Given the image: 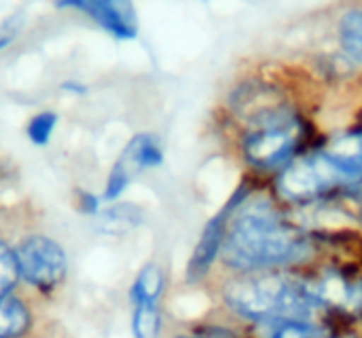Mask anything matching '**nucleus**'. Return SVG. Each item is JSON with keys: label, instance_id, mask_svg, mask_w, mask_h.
Segmentation results:
<instances>
[{"label": "nucleus", "instance_id": "f257e3e1", "mask_svg": "<svg viewBox=\"0 0 362 338\" xmlns=\"http://www.w3.org/2000/svg\"><path fill=\"white\" fill-rule=\"evenodd\" d=\"M314 239L269 197L246 195L229 216L221 256L235 273L280 271L314 256Z\"/></svg>", "mask_w": 362, "mask_h": 338}, {"label": "nucleus", "instance_id": "f03ea898", "mask_svg": "<svg viewBox=\"0 0 362 338\" xmlns=\"http://www.w3.org/2000/svg\"><path fill=\"white\" fill-rule=\"evenodd\" d=\"M223 301L235 315L259 324L278 320H314L320 313L303 277L284 271L238 273L223 286Z\"/></svg>", "mask_w": 362, "mask_h": 338}, {"label": "nucleus", "instance_id": "7ed1b4c3", "mask_svg": "<svg viewBox=\"0 0 362 338\" xmlns=\"http://www.w3.org/2000/svg\"><path fill=\"white\" fill-rule=\"evenodd\" d=\"M305 138V123L284 102L272 99L250 106L244 114L240 150L244 161L259 169L272 171L286 167Z\"/></svg>", "mask_w": 362, "mask_h": 338}, {"label": "nucleus", "instance_id": "20e7f679", "mask_svg": "<svg viewBox=\"0 0 362 338\" xmlns=\"http://www.w3.org/2000/svg\"><path fill=\"white\" fill-rule=\"evenodd\" d=\"M362 182V174L354 169L331 146L297 157L280 169L276 178V193L288 203H312L352 188Z\"/></svg>", "mask_w": 362, "mask_h": 338}, {"label": "nucleus", "instance_id": "39448f33", "mask_svg": "<svg viewBox=\"0 0 362 338\" xmlns=\"http://www.w3.org/2000/svg\"><path fill=\"white\" fill-rule=\"evenodd\" d=\"M21 292L30 298H53L68 279V254L59 241L30 233L13 243Z\"/></svg>", "mask_w": 362, "mask_h": 338}, {"label": "nucleus", "instance_id": "423d86ee", "mask_svg": "<svg viewBox=\"0 0 362 338\" xmlns=\"http://www.w3.org/2000/svg\"><path fill=\"white\" fill-rule=\"evenodd\" d=\"M303 284L318 311L348 322H362V265H322L303 275Z\"/></svg>", "mask_w": 362, "mask_h": 338}, {"label": "nucleus", "instance_id": "0eeeda50", "mask_svg": "<svg viewBox=\"0 0 362 338\" xmlns=\"http://www.w3.org/2000/svg\"><path fill=\"white\" fill-rule=\"evenodd\" d=\"M161 163H163V148H161L159 140L153 133L134 135L127 142V146L123 148L117 163L112 165L102 197L106 201L119 199L125 193V188L129 186V182H132V178L136 174H140L144 169L159 167Z\"/></svg>", "mask_w": 362, "mask_h": 338}, {"label": "nucleus", "instance_id": "6e6552de", "mask_svg": "<svg viewBox=\"0 0 362 338\" xmlns=\"http://www.w3.org/2000/svg\"><path fill=\"white\" fill-rule=\"evenodd\" d=\"M57 8L76 11L119 40L138 36V15L132 0H55Z\"/></svg>", "mask_w": 362, "mask_h": 338}, {"label": "nucleus", "instance_id": "1a4fd4ad", "mask_svg": "<svg viewBox=\"0 0 362 338\" xmlns=\"http://www.w3.org/2000/svg\"><path fill=\"white\" fill-rule=\"evenodd\" d=\"M248 195V188L242 186L231 199L229 203L206 224L191 258H189V265H187V282L189 284H195L199 279H204L208 275V271L212 269L216 256L221 254V248H223V239H225V231H227V222H229V216L231 212L235 210V205Z\"/></svg>", "mask_w": 362, "mask_h": 338}, {"label": "nucleus", "instance_id": "9d476101", "mask_svg": "<svg viewBox=\"0 0 362 338\" xmlns=\"http://www.w3.org/2000/svg\"><path fill=\"white\" fill-rule=\"evenodd\" d=\"M38 326L34 298L15 292L0 298V338H34Z\"/></svg>", "mask_w": 362, "mask_h": 338}, {"label": "nucleus", "instance_id": "9b49d317", "mask_svg": "<svg viewBox=\"0 0 362 338\" xmlns=\"http://www.w3.org/2000/svg\"><path fill=\"white\" fill-rule=\"evenodd\" d=\"M259 338H358L350 330L316 324L314 320H278L261 324Z\"/></svg>", "mask_w": 362, "mask_h": 338}, {"label": "nucleus", "instance_id": "f8f14e48", "mask_svg": "<svg viewBox=\"0 0 362 338\" xmlns=\"http://www.w3.org/2000/svg\"><path fill=\"white\" fill-rule=\"evenodd\" d=\"M165 290V275L163 269L155 262L144 265L129 286V305L153 303L161 305V296Z\"/></svg>", "mask_w": 362, "mask_h": 338}, {"label": "nucleus", "instance_id": "ddd939ff", "mask_svg": "<svg viewBox=\"0 0 362 338\" xmlns=\"http://www.w3.org/2000/svg\"><path fill=\"white\" fill-rule=\"evenodd\" d=\"M140 220H142V212L129 203L106 207L95 216L98 231L104 235H123V233L136 229L140 224Z\"/></svg>", "mask_w": 362, "mask_h": 338}, {"label": "nucleus", "instance_id": "4468645a", "mask_svg": "<svg viewBox=\"0 0 362 338\" xmlns=\"http://www.w3.org/2000/svg\"><path fill=\"white\" fill-rule=\"evenodd\" d=\"M132 337L134 338H159L163 328V315H161V305L153 303H142V305H132Z\"/></svg>", "mask_w": 362, "mask_h": 338}, {"label": "nucleus", "instance_id": "2eb2a0df", "mask_svg": "<svg viewBox=\"0 0 362 338\" xmlns=\"http://www.w3.org/2000/svg\"><path fill=\"white\" fill-rule=\"evenodd\" d=\"M341 49L356 61H362V8H350L341 15L339 25Z\"/></svg>", "mask_w": 362, "mask_h": 338}, {"label": "nucleus", "instance_id": "dca6fc26", "mask_svg": "<svg viewBox=\"0 0 362 338\" xmlns=\"http://www.w3.org/2000/svg\"><path fill=\"white\" fill-rule=\"evenodd\" d=\"M21 292L19 267L13 243L0 237V298Z\"/></svg>", "mask_w": 362, "mask_h": 338}, {"label": "nucleus", "instance_id": "f3484780", "mask_svg": "<svg viewBox=\"0 0 362 338\" xmlns=\"http://www.w3.org/2000/svg\"><path fill=\"white\" fill-rule=\"evenodd\" d=\"M55 127H57V114L53 110H42L28 121L25 135L34 146H47L55 133Z\"/></svg>", "mask_w": 362, "mask_h": 338}, {"label": "nucleus", "instance_id": "a211bd4d", "mask_svg": "<svg viewBox=\"0 0 362 338\" xmlns=\"http://www.w3.org/2000/svg\"><path fill=\"white\" fill-rule=\"evenodd\" d=\"M21 30H23V15L21 13L8 15L0 23V51H4L6 47H11L17 40V36L21 34Z\"/></svg>", "mask_w": 362, "mask_h": 338}, {"label": "nucleus", "instance_id": "6ab92c4d", "mask_svg": "<svg viewBox=\"0 0 362 338\" xmlns=\"http://www.w3.org/2000/svg\"><path fill=\"white\" fill-rule=\"evenodd\" d=\"M102 199H104V197H100V195H95V193L78 191V195H76V207H78L81 214L95 218V216L102 212Z\"/></svg>", "mask_w": 362, "mask_h": 338}, {"label": "nucleus", "instance_id": "aec40b11", "mask_svg": "<svg viewBox=\"0 0 362 338\" xmlns=\"http://www.w3.org/2000/svg\"><path fill=\"white\" fill-rule=\"evenodd\" d=\"M176 338H218V337H212V334H204V332H193V334H180V337Z\"/></svg>", "mask_w": 362, "mask_h": 338}]
</instances>
